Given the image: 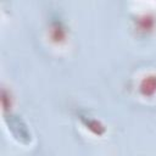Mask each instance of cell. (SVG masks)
Masks as SVG:
<instances>
[{"label":"cell","instance_id":"1","mask_svg":"<svg viewBox=\"0 0 156 156\" xmlns=\"http://www.w3.org/2000/svg\"><path fill=\"white\" fill-rule=\"evenodd\" d=\"M145 87L147 88L146 89V93H149V90L151 89V90H154L155 88H156V79H146L145 80Z\"/></svg>","mask_w":156,"mask_h":156}]
</instances>
